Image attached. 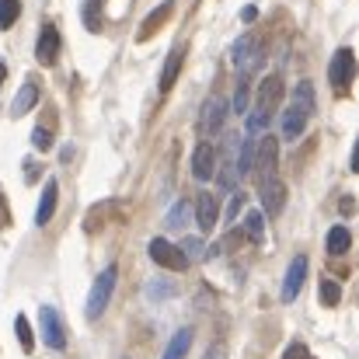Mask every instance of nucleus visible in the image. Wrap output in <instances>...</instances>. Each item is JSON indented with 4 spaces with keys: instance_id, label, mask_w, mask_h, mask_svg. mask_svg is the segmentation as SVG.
<instances>
[{
    "instance_id": "nucleus-9",
    "label": "nucleus",
    "mask_w": 359,
    "mask_h": 359,
    "mask_svg": "<svg viewBox=\"0 0 359 359\" xmlns=\"http://www.w3.org/2000/svg\"><path fill=\"white\" fill-rule=\"evenodd\" d=\"M56 56H60V32H56V25H42L39 42H35V60L42 67H53Z\"/></svg>"
},
{
    "instance_id": "nucleus-16",
    "label": "nucleus",
    "mask_w": 359,
    "mask_h": 359,
    "mask_svg": "<svg viewBox=\"0 0 359 359\" xmlns=\"http://www.w3.org/2000/svg\"><path fill=\"white\" fill-rule=\"evenodd\" d=\"M175 14V0H164V4H157L154 11H150V18L143 21V28H140V42H147V39H154L157 35V28L168 21Z\"/></svg>"
},
{
    "instance_id": "nucleus-27",
    "label": "nucleus",
    "mask_w": 359,
    "mask_h": 359,
    "mask_svg": "<svg viewBox=\"0 0 359 359\" xmlns=\"http://www.w3.org/2000/svg\"><path fill=\"white\" fill-rule=\"evenodd\" d=\"M339 300H342V286L335 279H321V304L325 307H335Z\"/></svg>"
},
{
    "instance_id": "nucleus-32",
    "label": "nucleus",
    "mask_w": 359,
    "mask_h": 359,
    "mask_svg": "<svg viewBox=\"0 0 359 359\" xmlns=\"http://www.w3.org/2000/svg\"><path fill=\"white\" fill-rule=\"evenodd\" d=\"M283 359H311V353H307V346H304V342H293V346L283 353Z\"/></svg>"
},
{
    "instance_id": "nucleus-18",
    "label": "nucleus",
    "mask_w": 359,
    "mask_h": 359,
    "mask_svg": "<svg viewBox=\"0 0 359 359\" xmlns=\"http://www.w3.org/2000/svg\"><path fill=\"white\" fill-rule=\"evenodd\" d=\"M35 102H39V81H35V77H28V81L21 84V91L14 95L11 112H14V116H25V112H32V109H35Z\"/></svg>"
},
{
    "instance_id": "nucleus-35",
    "label": "nucleus",
    "mask_w": 359,
    "mask_h": 359,
    "mask_svg": "<svg viewBox=\"0 0 359 359\" xmlns=\"http://www.w3.org/2000/svg\"><path fill=\"white\" fill-rule=\"evenodd\" d=\"M161 293H164V297H171V293H175V286H171V283H164V286H150V297H161Z\"/></svg>"
},
{
    "instance_id": "nucleus-10",
    "label": "nucleus",
    "mask_w": 359,
    "mask_h": 359,
    "mask_svg": "<svg viewBox=\"0 0 359 359\" xmlns=\"http://www.w3.org/2000/svg\"><path fill=\"white\" fill-rule=\"evenodd\" d=\"M258 63H262L258 39H255V35H244V39H238V46H234V67H238L241 74H251Z\"/></svg>"
},
{
    "instance_id": "nucleus-23",
    "label": "nucleus",
    "mask_w": 359,
    "mask_h": 359,
    "mask_svg": "<svg viewBox=\"0 0 359 359\" xmlns=\"http://www.w3.org/2000/svg\"><path fill=\"white\" fill-rule=\"evenodd\" d=\"M293 105L304 109L307 116L314 112V84H311V81H300V84L293 88Z\"/></svg>"
},
{
    "instance_id": "nucleus-19",
    "label": "nucleus",
    "mask_w": 359,
    "mask_h": 359,
    "mask_svg": "<svg viewBox=\"0 0 359 359\" xmlns=\"http://www.w3.org/2000/svg\"><path fill=\"white\" fill-rule=\"evenodd\" d=\"M189 349H192V328H178V332L171 335V342H168V349H164L161 359H185Z\"/></svg>"
},
{
    "instance_id": "nucleus-4",
    "label": "nucleus",
    "mask_w": 359,
    "mask_h": 359,
    "mask_svg": "<svg viewBox=\"0 0 359 359\" xmlns=\"http://www.w3.org/2000/svg\"><path fill=\"white\" fill-rule=\"evenodd\" d=\"M150 258H154L161 269H168V272H185V269H189V258H185V251H182L178 244L164 241V238H154V241H150Z\"/></svg>"
},
{
    "instance_id": "nucleus-22",
    "label": "nucleus",
    "mask_w": 359,
    "mask_h": 359,
    "mask_svg": "<svg viewBox=\"0 0 359 359\" xmlns=\"http://www.w3.org/2000/svg\"><path fill=\"white\" fill-rule=\"evenodd\" d=\"M81 18L88 32H102V0H84L81 4Z\"/></svg>"
},
{
    "instance_id": "nucleus-36",
    "label": "nucleus",
    "mask_w": 359,
    "mask_h": 359,
    "mask_svg": "<svg viewBox=\"0 0 359 359\" xmlns=\"http://www.w3.org/2000/svg\"><path fill=\"white\" fill-rule=\"evenodd\" d=\"M255 18H258V11H255V7H244V11H241V21H244V25H248V21H255Z\"/></svg>"
},
{
    "instance_id": "nucleus-28",
    "label": "nucleus",
    "mask_w": 359,
    "mask_h": 359,
    "mask_svg": "<svg viewBox=\"0 0 359 359\" xmlns=\"http://www.w3.org/2000/svg\"><path fill=\"white\" fill-rule=\"evenodd\" d=\"M21 14V4L18 0H0V28H11Z\"/></svg>"
},
{
    "instance_id": "nucleus-5",
    "label": "nucleus",
    "mask_w": 359,
    "mask_h": 359,
    "mask_svg": "<svg viewBox=\"0 0 359 359\" xmlns=\"http://www.w3.org/2000/svg\"><path fill=\"white\" fill-rule=\"evenodd\" d=\"M39 325H42V342L49 346V349H67V328H63V318H60V311L56 307H42L39 311Z\"/></svg>"
},
{
    "instance_id": "nucleus-24",
    "label": "nucleus",
    "mask_w": 359,
    "mask_h": 359,
    "mask_svg": "<svg viewBox=\"0 0 359 359\" xmlns=\"http://www.w3.org/2000/svg\"><path fill=\"white\" fill-rule=\"evenodd\" d=\"M189 213H192V203H189V199L175 203V206H171V213H168V220H164V227H171V231H182Z\"/></svg>"
},
{
    "instance_id": "nucleus-30",
    "label": "nucleus",
    "mask_w": 359,
    "mask_h": 359,
    "mask_svg": "<svg viewBox=\"0 0 359 359\" xmlns=\"http://www.w3.org/2000/svg\"><path fill=\"white\" fill-rule=\"evenodd\" d=\"M234 112H238V116H244V112H248V74H241V81H238V95H234Z\"/></svg>"
},
{
    "instance_id": "nucleus-17",
    "label": "nucleus",
    "mask_w": 359,
    "mask_h": 359,
    "mask_svg": "<svg viewBox=\"0 0 359 359\" xmlns=\"http://www.w3.org/2000/svg\"><path fill=\"white\" fill-rule=\"evenodd\" d=\"M182 63H185V46L171 49V56H168V63H164V70H161V95H168V91L175 88V81H178V74H182Z\"/></svg>"
},
{
    "instance_id": "nucleus-38",
    "label": "nucleus",
    "mask_w": 359,
    "mask_h": 359,
    "mask_svg": "<svg viewBox=\"0 0 359 359\" xmlns=\"http://www.w3.org/2000/svg\"><path fill=\"white\" fill-rule=\"evenodd\" d=\"M4 77H7V63L0 60V84H4Z\"/></svg>"
},
{
    "instance_id": "nucleus-29",
    "label": "nucleus",
    "mask_w": 359,
    "mask_h": 359,
    "mask_svg": "<svg viewBox=\"0 0 359 359\" xmlns=\"http://www.w3.org/2000/svg\"><path fill=\"white\" fill-rule=\"evenodd\" d=\"M32 143H35V150H53V133L46 126H35L32 129Z\"/></svg>"
},
{
    "instance_id": "nucleus-1",
    "label": "nucleus",
    "mask_w": 359,
    "mask_h": 359,
    "mask_svg": "<svg viewBox=\"0 0 359 359\" xmlns=\"http://www.w3.org/2000/svg\"><path fill=\"white\" fill-rule=\"evenodd\" d=\"M116 283H119V265H109L98 279H95V286H91V297H88V307H84V314H88V321H98L105 311H109V304H112V293H116Z\"/></svg>"
},
{
    "instance_id": "nucleus-31",
    "label": "nucleus",
    "mask_w": 359,
    "mask_h": 359,
    "mask_svg": "<svg viewBox=\"0 0 359 359\" xmlns=\"http://www.w3.org/2000/svg\"><path fill=\"white\" fill-rule=\"evenodd\" d=\"M241 210H244V192H234V199H231V206H227L224 220H227V224H234V220L241 217Z\"/></svg>"
},
{
    "instance_id": "nucleus-25",
    "label": "nucleus",
    "mask_w": 359,
    "mask_h": 359,
    "mask_svg": "<svg viewBox=\"0 0 359 359\" xmlns=\"http://www.w3.org/2000/svg\"><path fill=\"white\" fill-rule=\"evenodd\" d=\"M14 332H18L21 349H25V353H32V349H35V335H32V325H28V318H25V314H18V318H14Z\"/></svg>"
},
{
    "instance_id": "nucleus-6",
    "label": "nucleus",
    "mask_w": 359,
    "mask_h": 359,
    "mask_svg": "<svg viewBox=\"0 0 359 359\" xmlns=\"http://www.w3.org/2000/svg\"><path fill=\"white\" fill-rule=\"evenodd\" d=\"M224 119H227V102H224L220 95H210V98L203 102V116H199V129H203V136H220Z\"/></svg>"
},
{
    "instance_id": "nucleus-12",
    "label": "nucleus",
    "mask_w": 359,
    "mask_h": 359,
    "mask_svg": "<svg viewBox=\"0 0 359 359\" xmlns=\"http://www.w3.org/2000/svg\"><path fill=\"white\" fill-rule=\"evenodd\" d=\"M217 217H220L217 196H213V192H199V196H196V224H199V231L210 234V231L217 227Z\"/></svg>"
},
{
    "instance_id": "nucleus-3",
    "label": "nucleus",
    "mask_w": 359,
    "mask_h": 359,
    "mask_svg": "<svg viewBox=\"0 0 359 359\" xmlns=\"http://www.w3.org/2000/svg\"><path fill=\"white\" fill-rule=\"evenodd\" d=\"M353 77H356V53H353L349 46H342V49L332 56V63H328V81H332V88H335L339 95H346V91L353 88Z\"/></svg>"
},
{
    "instance_id": "nucleus-8",
    "label": "nucleus",
    "mask_w": 359,
    "mask_h": 359,
    "mask_svg": "<svg viewBox=\"0 0 359 359\" xmlns=\"http://www.w3.org/2000/svg\"><path fill=\"white\" fill-rule=\"evenodd\" d=\"M213 175H217V150H213L210 140H203L196 147V154H192V178L196 182H210Z\"/></svg>"
},
{
    "instance_id": "nucleus-11",
    "label": "nucleus",
    "mask_w": 359,
    "mask_h": 359,
    "mask_svg": "<svg viewBox=\"0 0 359 359\" xmlns=\"http://www.w3.org/2000/svg\"><path fill=\"white\" fill-rule=\"evenodd\" d=\"M258 192H262V210H265L262 217H279L286 206V185L279 178H272V182L258 185Z\"/></svg>"
},
{
    "instance_id": "nucleus-21",
    "label": "nucleus",
    "mask_w": 359,
    "mask_h": 359,
    "mask_svg": "<svg viewBox=\"0 0 359 359\" xmlns=\"http://www.w3.org/2000/svg\"><path fill=\"white\" fill-rule=\"evenodd\" d=\"M241 234L251 238L255 244H262V241H265V217H262L258 210H248L244 220H241Z\"/></svg>"
},
{
    "instance_id": "nucleus-14",
    "label": "nucleus",
    "mask_w": 359,
    "mask_h": 359,
    "mask_svg": "<svg viewBox=\"0 0 359 359\" xmlns=\"http://www.w3.org/2000/svg\"><path fill=\"white\" fill-rule=\"evenodd\" d=\"M56 206H60V185H56V178H49V182L42 185V196H39V213H35V224H39V227H46V224L53 220Z\"/></svg>"
},
{
    "instance_id": "nucleus-2",
    "label": "nucleus",
    "mask_w": 359,
    "mask_h": 359,
    "mask_svg": "<svg viewBox=\"0 0 359 359\" xmlns=\"http://www.w3.org/2000/svg\"><path fill=\"white\" fill-rule=\"evenodd\" d=\"M276 161H279V143L272 133H265L262 140H255V161H251V175L258 178V185L276 178Z\"/></svg>"
},
{
    "instance_id": "nucleus-34",
    "label": "nucleus",
    "mask_w": 359,
    "mask_h": 359,
    "mask_svg": "<svg viewBox=\"0 0 359 359\" xmlns=\"http://www.w3.org/2000/svg\"><path fill=\"white\" fill-rule=\"evenodd\" d=\"M39 178V164L35 161H25V182H35Z\"/></svg>"
},
{
    "instance_id": "nucleus-37",
    "label": "nucleus",
    "mask_w": 359,
    "mask_h": 359,
    "mask_svg": "<svg viewBox=\"0 0 359 359\" xmlns=\"http://www.w3.org/2000/svg\"><path fill=\"white\" fill-rule=\"evenodd\" d=\"M203 359H224V349H220V346H213V349H210Z\"/></svg>"
},
{
    "instance_id": "nucleus-15",
    "label": "nucleus",
    "mask_w": 359,
    "mask_h": 359,
    "mask_svg": "<svg viewBox=\"0 0 359 359\" xmlns=\"http://www.w3.org/2000/svg\"><path fill=\"white\" fill-rule=\"evenodd\" d=\"M307 112L304 109H297V105H290L286 112H283V119H279V129H283V140H300L304 136V129H307Z\"/></svg>"
},
{
    "instance_id": "nucleus-13",
    "label": "nucleus",
    "mask_w": 359,
    "mask_h": 359,
    "mask_svg": "<svg viewBox=\"0 0 359 359\" xmlns=\"http://www.w3.org/2000/svg\"><path fill=\"white\" fill-rule=\"evenodd\" d=\"M304 276H307V255H297V258L290 262V269H286V279H283V300H286V304L297 300V293H300V286H304Z\"/></svg>"
},
{
    "instance_id": "nucleus-20",
    "label": "nucleus",
    "mask_w": 359,
    "mask_h": 359,
    "mask_svg": "<svg viewBox=\"0 0 359 359\" xmlns=\"http://www.w3.org/2000/svg\"><path fill=\"white\" fill-rule=\"evenodd\" d=\"M325 248H328V255H335V258L349 255V248H353V234H349V227H332V231H328V238H325Z\"/></svg>"
},
{
    "instance_id": "nucleus-33",
    "label": "nucleus",
    "mask_w": 359,
    "mask_h": 359,
    "mask_svg": "<svg viewBox=\"0 0 359 359\" xmlns=\"http://www.w3.org/2000/svg\"><path fill=\"white\" fill-rule=\"evenodd\" d=\"M182 251H185V258H189V255H199V251H203V241L199 238H185Z\"/></svg>"
},
{
    "instance_id": "nucleus-26",
    "label": "nucleus",
    "mask_w": 359,
    "mask_h": 359,
    "mask_svg": "<svg viewBox=\"0 0 359 359\" xmlns=\"http://www.w3.org/2000/svg\"><path fill=\"white\" fill-rule=\"evenodd\" d=\"M251 161H255V136H244L238 154V175H251Z\"/></svg>"
},
{
    "instance_id": "nucleus-7",
    "label": "nucleus",
    "mask_w": 359,
    "mask_h": 359,
    "mask_svg": "<svg viewBox=\"0 0 359 359\" xmlns=\"http://www.w3.org/2000/svg\"><path fill=\"white\" fill-rule=\"evenodd\" d=\"M279 98H283V77H279V74H269V77L258 84V109H255V112H262V116L272 119Z\"/></svg>"
}]
</instances>
